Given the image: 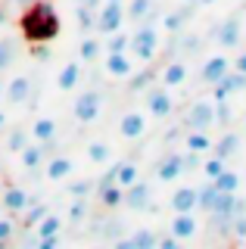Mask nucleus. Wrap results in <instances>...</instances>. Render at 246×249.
Listing matches in <instances>:
<instances>
[{
    "label": "nucleus",
    "instance_id": "obj_18",
    "mask_svg": "<svg viewBox=\"0 0 246 249\" xmlns=\"http://www.w3.org/2000/svg\"><path fill=\"white\" fill-rule=\"evenodd\" d=\"M196 218L193 212H175L172 218V224H168V231H172V237H178V240H190L196 233Z\"/></svg>",
    "mask_w": 246,
    "mask_h": 249
},
{
    "label": "nucleus",
    "instance_id": "obj_3",
    "mask_svg": "<svg viewBox=\"0 0 246 249\" xmlns=\"http://www.w3.org/2000/svg\"><path fill=\"white\" fill-rule=\"evenodd\" d=\"M128 50L134 53V59L141 62H153L159 53V31L150 25V22H141L134 31H131V44H128Z\"/></svg>",
    "mask_w": 246,
    "mask_h": 249
},
{
    "label": "nucleus",
    "instance_id": "obj_27",
    "mask_svg": "<svg viewBox=\"0 0 246 249\" xmlns=\"http://www.w3.org/2000/svg\"><path fill=\"white\" fill-rule=\"evenodd\" d=\"M90 206H94L90 196H72V206H69V224H81L84 218H88Z\"/></svg>",
    "mask_w": 246,
    "mask_h": 249
},
{
    "label": "nucleus",
    "instance_id": "obj_37",
    "mask_svg": "<svg viewBox=\"0 0 246 249\" xmlns=\"http://www.w3.org/2000/svg\"><path fill=\"white\" fill-rule=\"evenodd\" d=\"M25 143H28V131L13 128V131H10V137H6V150H10V153H19Z\"/></svg>",
    "mask_w": 246,
    "mask_h": 249
},
{
    "label": "nucleus",
    "instance_id": "obj_22",
    "mask_svg": "<svg viewBox=\"0 0 246 249\" xmlns=\"http://www.w3.org/2000/svg\"><path fill=\"white\" fill-rule=\"evenodd\" d=\"M78 81H81V62H66L56 75V88L69 93V90L78 88Z\"/></svg>",
    "mask_w": 246,
    "mask_h": 249
},
{
    "label": "nucleus",
    "instance_id": "obj_38",
    "mask_svg": "<svg viewBox=\"0 0 246 249\" xmlns=\"http://www.w3.org/2000/svg\"><path fill=\"white\" fill-rule=\"evenodd\" d=\"M156 243H159V237H156L153 231H137L134 237H131V240H125L122 246H156Z\"/></svg>",
    "mask_w": 246,
    "mask_h": 249
},
{
    "label": "nucleus",
    "instance_id": "obj_12",
    "mask_svg": "<svg viewBox=\"0 0 246 249\" xmlns=\"http://www.w3.org/2000/svg\"><path fill=\"white\" fill-rule=\"evenodd\" d=\"M228 72H230V59L225 56V53H215V56H209L203 62V69H199V81L215 84V81H221Z\"/></svg>",
    "mask_w": 246,
    "mask_h": 249
},
{
    "label": "nucleus",
    "instance_id": "obj_14",
    "mask_svg": "<svg viewBox=\"0 0 246 249\" xmlns=\"http://www.w3.org/2000/svg\"><path fill=\"white\" fill-rule=\"evenodd\" d=\"M47 156H50V143H25L19 150V162L25 171H35L47 162Z\"/></svg>",
    "mask_w": 246,
    "mask_h": 249
},
{
    "label": "nucleus",
    "instance_id": "obj_4",
    "mask_svg": "<svg viewBox=\"0 0 246 249\" xmlns=\"http://www.w3.org/2000/svg\"><path fill=\"white\" fill-rule=\"evenodd\" d=\"M143 106H147V115L150 119H168V115L175 112V97L168 93L165 84H159V88H150L143 93Z\"/></svg>",
    "mask_w": 246,
    "mask_h": 249
},
{
    "label": "nucleus",
    "instance_id": "obj_11",
    "mask_svg": "<svg viewBox=\"0 0 246 249\" xmlns=\"http://www.w3.org/2000/svg\"><path fill=\"white\" fill-rule=\"evenodd\" d=\"M240 37H243V25H240V19H225L218 25V31H215V41H218L221 50H237L240 47Z\"/></svg>",
    "mask_w": 246,
    "mask_h": 249
},
{
    "label": "nucleus",
    "instance_id": "obj_32",
    "mask_svg": "<svg viewBox=\"0 0 246 249\" xmlns=\"http://www.w3.org/2000/svg\"><path fill=\"white\" fill-rule=\"evenodd\" d=\"M150 10H153V0H131V6L125 10V16L131 22H143L150 16Z\"/></svg>",
    "mask_w": 246,
    "mask_h": 249
},
{
    "label": "nucleus",
    "instance_id": "obj_19",
    "mask_svg": "<svg viewBox=\"0 0 246 249\" xmlns=\"http://www.w3.org/2000/svg\"><path fill=\"white\" fill-rule=\"evenodd\" d=\"M0 202H3V212L6 215H22L32 199H28V193L22 190V187H6V193H3V199H0Z\"/></svg>",
    "mask_w": 246,
    "mask_h": 249
},
{
    "label": "nucleus",
    "instance_id": "obj_26",
    "mask_svg": "<svg viewBox=\"0 0 246 249\" xmlns=\"http://www.w3.org/2000/svg\"><path fill=\"white\" fill-rule=\"evenodd\" d=\"M37 143H50L53 137H56V122L50 119V115H41V119H35V124H32V131H28Z\"/></svg>",
    "mask_w": 246,
    "mask_h": 249
},
{
    "label": "nucleus",
    "instance_id": "obj_35",
    "mask_svg": "<svg viewBox=\"0 0 246 249\" xmlns=\"http://www.w3.org/2000/svg\"><path fill=\"white\" fill-rule=\"evenodd\" d=\"M94 178H78V181L69 184V196H90L94 193Z\"/></svg>",
    "mask_w": 246,
    "mask_h": 249
},
{
    "label": "nucleus",
    "instance_id": "obj_2",
    "mask_svg": "<svg viewBox=\"0 0 246 249\" xmlns=\"http://www.w3.org/2000/svg\"><path fill=\"white\" fill-rule=\"evenodd\" d=\"M199 165V153H165L162 159H159V165H156V178L159 181H178L181 175H187L190 168H196Z\"/></svg>",
    "mask_w": 246,
    "mask_h": 249
},
{
    "label": "nucleus",
    "instance_id": "obj_28",
    "mask_svg": "<svg viewBox=\"0 0 246 249\" xmlns=\"http://www.w3.org/2000/svg\"><path fill=\"white\" fill-rule=\"evenodd\" d=\"M212 184H215V190H218V193H237V187H240V175H234V171L225 168Z\"/></svg>",
    "mask_w": 246,
    "mask_h": 249
},
{
    "label": "nucleus",
    "instance_id": "obj_40",
    "mask_svg": "<svg viewBox=\"0 0 246 249\" xmlns=\"http://www.w3.org/2000/svg\"><path fill=\"white\" fill-rule=\"evenodd\" d=\"M13 233H16V221H13L10 215H3L0 218V243H10Z\"/></svg>",
    "mask_w": 246,
    "mask_h": 249
},
{
    "label": "nucleus",
    "instance_id": "obj_50",
    "mask_svg": "<svg viewBox=\"0 0 246 249\" xmlns=\"http://www.w3.org/2000/svg\"><path fill=\"white\" fill-rule=\"evenodd\" d=\"M243 243H246V240H243Z\"/></svg>",
    "mask_w": 246,
    "mask_h": 249
},
{
    "label": "nucleus",
    "instance_id": "obj_5",
    "mask_svg": "<svg viewBox=\"0 0 246 249\" xmlns=\"http://www.w3.org/2000/svg\"><path fill=\"white\" fill-rule=\"evenodd\" d=\"M100 109H103V93L100 90H84L72 103V119L78 124H90L100 115Z\"/></svg>",
    "mask_w": 246,
    "mask_h": 249
},
{
    "label": "nucleus",
    "instance_id": "obj_48",
    "mask_svg": "<svg viewBox=\"0 0 246 249\" xmlns=\"http://www.w3.org/2000/svg\"><path fill=\"white\" fill-rule=\"evenodd\" d=\"M190 3H199V0H190Z\"/></svg>",
    "mask_w": 246,
    "mask_h": 249
},
{
    "label": "nucleus",
    "instance_id": "obj_47",
    "mask_svg": "<svg viewBox=\"0 0 246 249\" xmlns=\"http://www.w3.org/2000/svg\"><path fill=\"white\" fill-rule=\"evenodd\" d=\"M0 212H3V202H0Z\"/></svg>",
    "mask_w": 246,
    "mask_h": 249
},
{
    "label": "nucleus",
    "instance_id": "obj_15",
    "mask_svg": "<svg viewBox=\"0 0 246 249\" xmlns=\"http://www.w3.org/2000/svg\"><path fill=\"white\" fill-rule=\"evenodd\" d=\"M72 171H75V162L69 156H47V162H44V178L47 181H63Z\"/></svg>",
    "mask_w": 246,
    "mask_h": 249
},
{
    "label": "nucleus",
    "instance_id": "obj_31",
    "mask_svg": "<svg viewBox=\"0 0 246 249\" xmlns=\"http://www.w3.org/2000/svg\"><path fill=\"white\" fill-rule=\"evenodd\" d=\"M59 231H63V218H56V215H44L37 221V237H56Z\"/></svg>",
    "mask_w": 246,
    "mask_h": 249
},
{
    "label": "nucleus",
    "instance_id": "obj_1",
    "mask_svg": "<svg viewBox=\"0 0 246 249\" xmlns=\"http://www.w3.org/2000/svg\"><path fill=\"white\" fill-rule=\"evenodd\" d=\"M19 31L28 44H47L59 35V16L50 3L35 0V3L19 16Z\"/></svg>",
    "mask_w": 246,
    "mask_h": 249
},
{
    "label": "nucleus",
    "instance_id": "obj_46",
    "mask_svg": "<svg viewBox=\"0 0 246 249\" xmlns=\"http://www.w3.org/2000/svg\"><path fill=\"white\" fill-rule=\"evenodd\" d=\"M0 100H3V84H0Z\"/></svg>",
    "mask_w": 246,
    "mask_h": 249
},
{
    "label": "nucleus",
    "instance_id": "obj_17",
    "mask_svg": "<svg viewBox=\"0 0 246 249\" xmlns=\"http://www.w3.org/2000/svg\"><path fill=\"white\" fill-rule=\"evenodd\" d=\"M193 6H196V3L184 0V6H181V10H172V13H165V16H162V28H165V31H172V35H181V31H184V25H187V19L193 16Z\"/></svg>",
    "mask_w": 246,
    "mask_h": 249
},
{
    "label": "nucleus",
    "instance_id": "obj_39",
    "mask_svg": "<svg viewBox=\"0 0 246 249\" xmlns=\"http://www.w3.org/2000/svg\"><path fill=\"white\" fill-rule=\"evenodd\" d=\"M25 212H28V215H25V228H32V224H37L44 215H47V206H44V202H35V206L28 202V209H25Z\"/></svg>",
    "mask_w": 246,
    "mask_h": 249
},
{
    "label": "nucleus",
    "instance_id": "obj_20",
    "mask_svg": "<svg viewBox=\"0 0 246 249\" xmlns=\"http://www.w3.org/2000/svg\"><path fill=\"white\" fill-rule=\"evenodd\" d=\"M97 202L103 209H119L125 202V187L119 184H97Z\"/></svg>",
    "mask_w": 246,
    "mask_h": 249
},
{
    "label": "nucleus",
    "instance_id": "obj_6",
    "mask_svg": "<svg viewBox=\"0 0 246 249\" xmlns=\"http://www.w3.org/2000/svg\"><path fill=\"white\" fill-rule=\"evenodd\" d=\"M215 124V100H193L184 112V128L209 131Z\"/></svg>",
    "mask_w": 246,
    "mask_h": 249
},
{
    "label": "nucleus",
    "instance_id": "obj_43",
    "mask_svg": "<svg viewBox=\"0 0 246 249\" xmlns=\"http://www.w3.org/2000/svg\"><path fill=\"white\" fill-rule=\"evenodd\" d=\"M178 243H181L178 237H165V240H159L156 246H162V249H178Z\"/></svg>",
    "mask_w": 246,
    "mask_h": 249
},
{
    "label": "nucleus",
    "instance_id": "obj_8",
    "mask_svg": "<svg viewBox=\"0 0 246 249\" xmlns=\"http://www.w3.org/2000/svg\"><path fill=\"white\" fill-rule=\"evenodd\" d=\"M150 128V115L143 109H125L119 119V137L125 140H141Z\"/></svg>",
    "mask_w": 246,
    "mask_h": 249
},
{
    "label": "nucleus",
    "instance_id": "obj_29",
    "mask_svg": "<svg viewBox=\"0 0 246 249\" xmlns=\"http://www.w3.org/2000/svg\"><path fill=\"white\" fill-rule=\"evenodd\" d=\"M128 44H131V31H112L109 41H106V50L109 53H128Z\"/></svg>",
    "mask_w": 246,
    "mask_h": 249
},
{
    "label": "nucleus",
    "instance_id": "obj_44",
    "mask_svg": "<svg viewBox=\"0 0 246 249\" xmlns=\"http://www.w3.org/2000/svg\"><path fill=\"white\" fill-rule=\"evenodd\" d=\"M78 3H81V6H90V10H97V6L103 3V0H78Z\"/></svg>",
    "mask_w": 246,
    "mask_h": 249
},
{
    "label": "nucleus",
    "instance_id": "obj_33",
    "mask_svg": "<svg viewBox=\"0 0 246 249\" xmlns=\"http://www.w3.org/2000/svg\"><path fill=\"white\" fill-rule=\"evenodd\" d=\"M13 59H16V41H13V37H3V41H0V72H6V69L13 66Z\"/></svg>",
    "mask_w": 246,
    "mask_h": 249
},
{
    "label": "nucleus",
    "instance_id": "obj_9",
    "mask_svg": "<svg viewBox=\"0 0 246 249\" xmlns=\"http://www.w3.org/2000/svg\"><path fill=\"white\" fill-rule=\"evenodd\" d=\"M32 88H35L32 75H13L10 81L3 84V100L10 106H22V103L32 100Z\"/></svg>",
    "mask_w": 246,
    "mask_h": 249
},
{
    "label": "nucleus",
    "instance_id": "obj_36",
    "mask_svg": "<svg viewBox=\"0 0 246 249\" xmlns=\"http://www.w3.org/2000/svg\"><path fill=\"white\" fill-rule=\"evenodd\" d=\"M221 171H225V159H218V156L212 153V159H206V162H203V175H206V181H215Z\"/></svg>",
    "mask_w": 246,
    "mask_h": 249
},
{
    "label": "nucleus",
    "instance_id": "obj_10",
    "mask_svg": "<svg viewBox=\"0 0 246 249\" xmlns=\"http://www.w3.org/2000/svg\"><path fill=\"white\" fill-rule=\"evenodd\" d=\"M141 168H137V162H119V165H112L106 171V178H100L97 184H119V187H131L134 181H141Z\"/></svg>",
    "mask_w": 246,
    "mask_h": 249
},
{
    "label": "nucleus",
    "instance_id": "obj_49",
    "mask_svg": "<svg viewBox=\"0 0 246 249\" xmlns=\"http://www.w3.org/2000/svg\"><path fill=\"white\" fill-rule=\"evenodd\" d=\"M119 3H128V0H119Z\"/></svg>",
    "mask_w": 246,
    "mask_h": 249
},
{
    "label": "nucleus",
    "instance_id": "obj_30",
    "mask_svg": "<svg viewBox=\"0 0 246 249\" xmlns=\"http://www.w3.org/2000/svg\"><path fill=\"white\" fill-rule=\"evenodd\" d=\"M88 159L94 162V165H106V162L112 159V150H109V143H103V140L90 143V146H88Z\"/></svg>",
    "mask_w": 246,
    "mask_h": 249
},
{
    "label": "nucleus",
    "instance_id": "obj_41",
    "mask_svg": "<svg viewBox=\"0 0 246 249\" xmlns=\"http://www.w3.org/2000/svg\"><path fill=\"white\" fill-rule=\"evenodd\" d=\"M230 69H234V72H243V75H246V50H243V53H237V56L230 59Z\"/></svg>",
    "mask_w": 246,
    "mask_h": 249
},
{
    "label": "nucleus",
    "instance_id": "obj_25",
    "mask_svg": "<svg viewBox=\"0 0 246 249\" xmlns=\"http://www.w3.org/2000/svg\"><path fill=\"white\" fill-rule=\"evenodd\" d=\"M184 150H190V153H209L212 150V137L206 134V131L187 128V134H184Z\"/></svg>",
    "mask_w": 246,
    "mask_h": 249
},
{
    "label": "nucleus",
    "instance_id": "obj_42",
    "mask_svg": "<svg viewBox=\"0 0 246 249\" xmlns=\"http://www.w3.org/2000/svg\"><path fill=\"white\" fill-rule=\"evenodd\" d=\"M234 233H237V240H246V218H243V215H237V221H234Z\"/></svg>",
    "mask_w": 246,
    "mask_h": 249
},
{
    "label": "nucleus",
    "instance_id": "obj_7",
    "mask_svg": "<svg viewBox=\"0 0 246 249\" xmlns=\"http://www.w3.org/2000/svg\"><path fill=\"white\" fill-rule=\"evenodd\" d=\"M125 3H119V0H103V3L97 6V28L103 31V35H112V31H119L125 25Z\"/></svg>",
    "mask_w": 246,
    "mask_h": 249
},
{
    "label": "nucleus",
    "instance_id": "obj_16",
    "mask_svg": "<svg viewBox=\"0 0 246 249\" xmlns=\"http://www.w3.org/2000/svg\"><path fill=\"white\" fill-rule=\"evenodd\" d=\"M168 206H172V212H193L199 206V190L196 187H178L168 199Z\"/></svg>",
    "mask_w": 246,
    "mask_h": 249
},
{
    "label": "nucleus",
    "instance_id": "obj_34",
    "mask_svg": "<svg viewBox=\"0 0 246 249\" xmlns=\"http://www.w3.org/2000/svg\"><path fill=\"white\" fill-rule=\"evenodd\" d=\"M100 50H103V44L97 37H84L81 41V62H94L100 56Z\"/></svg>",
    "mask_w": 246,
    "mask_h": 249
},
{
    "label": "nucleus",
    "instance_id": "obj_21",
    "mask_svg": "<svg viewBox=\"0 0 246 249\" xmlns=\"http://www.w3.org/2000/svg\"><path fill=\"white\" fill-rule=\"evenodd\" d=\"M159 81H162L168 90L178 88V84H184V81H187V62H184V59H172V62H168V66L162 69Z\"/></svg>",
    "mask_w": 246,
    "mask_h": 249
},
{
    "label": "nucleus",
    "instance_id": "obj_24",
    "mask_svg": "<svg viewBox=\"0 0 246 249\" xmlns=\"http://www.w3.org/2000/svg\"><path fill=\"white\" fill-rule=\"evenodd\" d=\"M240 143H243L240 134H237V131H228V134L218 137V143H212V153L218 156V159H230V156L240 150Z\"/></svg>",
    "mask_w": 246,
    "mask_h": 249
},
{
    "label": "nucleus",
    "instance_id": "obj_23",
    "mask_svg": "<svg viewBox=\"0 0 246 249\" xmlns=\"http://www.w3.org/2000/svg\"><path fill=\"white\" fill-rule=\"evenodd\" d=\"M150 187L147 184H141V181H134L131 187H125V206H131V209H147L150 206Z\"/></svg>",
    "mask_w": 246,
    "mask_h": 249
},
{
    "label": "nucleus",
    "instance_id": "obj_45",
    "mask_svg": "<svg viewBox=\"0 0 246 249\" xmlns=\"http://www.w3.org/2000/svg\"><path fill=\"white\" fill-rule=\"evenodd\" d=\"M3 124H6V115H3V112H0V131H3Z\"/></svg>",
    "mask_w": 246,
    "mask_h": 249
},
{
    "label": "nucleus",
    "instance_id": "obj_13",
    "mask_svg": "<svg viewBox=\"0 0 246 249\" xmlns=\"http://www.w3.org/2000/svg\"><path fill=\"white\" fill-rule=\"evenodd\" d=\"M106 75L115 81H128L134 75V62L128 53H106Z\"/></svg>",
    "mask_w": 246,
    "mask_h": 249
}]
</instances>
